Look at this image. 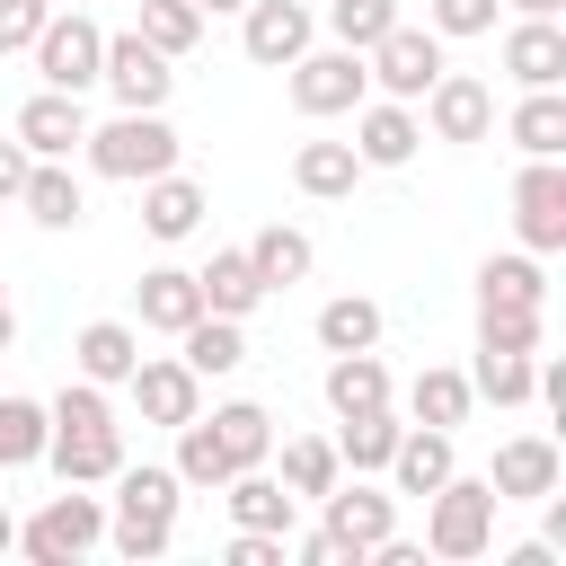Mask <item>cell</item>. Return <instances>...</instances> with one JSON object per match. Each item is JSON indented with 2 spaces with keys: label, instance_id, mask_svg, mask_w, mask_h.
Segmentation results:
<instances>
[{
  "label": "cell",
  "instance_id": "cell-1",
  "mask_svg": "<svg viewBox=\"0 0 566 566\" xmlns=\"http://www.w3.org/2000/svg\"><path fill=\"white\" fill-rule=\"evenodd\" d=\"M115 504H106V539H115V557H133V566H150V557H168V539H177V504H186V478L177 469H159V460H124L115 478Z\"/></svg>",
  "mask_w": 566,
  "mask_h": 566
},
{
  "label": "cell",
  "instance_id": "cell-2",
  "mask_svg": "<svg viewBox=\"0 0 566 566\" xmlns=\"http://www.w3.org/2000/svg\"><path fill=\"white\" fill-rule=\"evenodd\" d=\"M177 124L159 115V106H115L106 124H88L80 133V159L97 168V177H124V186H142V177H159V168H177Z\"/></svg>",
  "mask_w": 566,
  "mask_h": 566
},
{
  "label": "cell",
  "instance_id": "cell-3",
  "mask_svg": "<svg viewBox=\"0 0 566 566\" xmlns=\"http://www.w3.org/2000/svg\"><path fill=\"white\" fill-rule=\"evenodd\" d=\"M495 513H504V504H495V486L451 469V478L424 495V548H433V557H451V566H460V557H486V548H495Z\"/></svg>",
  "mask_w": 566,
  "mask_h": 566
},
{
  "label": "cell",
  "instance_id": "cell-4",
  "mask_svg": "<svg viewBox=\"0 0 566 566\" xmlns=\"http://www.w3.org/2000/svg\"><path fill=\"white\" fill-rule=\"evenodd\" d=\"M318 531L336 539V566H363V557L398 531V495H389V486H371V478H354V486L336 478V486L318 495Z\"/></svg>",
  "mask_w": 566,
  "mask_h": 566
},
{
  "label": "cell",
  "instance_id": "cell-5",
  "mask_svg": "<svg viewBox=\"0 0 566 566\" xmlns=\"http://www.w3.org/2000/svg\"><path fill=\"white\" fill-rule=\"evenodd\" d=\"M27 53H35V80H44V88L88 97V88H97V62H106V27H97L88 9H71V18H44Z\"/></svg>",
  "mask_w": 566,
  "mask_h": 566
},
{
  "label": "cell",
  "instance_id": "cell-6",
  "mask_svg": "<svg viewBox=\"0 0 566 566\" xmlns=\"http://www.w3.org/2000/svg\"><path fill=\"white\" fill-rule=\"evenodd\" d=\"M97 539H106V504H97V495H80V486H62L35 522H18V548H27L35 566H80Z\"/></svg>",
  "mask_w": 566,
  "mask_h": 566
},
{
  "label": "cell",
  "instance_id": "cell-7",
  "mask_svg": "<svg viewBox=\"0 0 566 566\" xmlns=\"http://www.w3.org/2000/svg\"><path fill=\"white\" fill-rule=\"evenodd\" d=\"M292 71V106L310 115V124H327V115H354L363 97H371V71H363V53H345V44H310L301 62H283Z\"/></svg>",
  "mask_w": 566,
  "mask_h": 566
},
{
  "label": "cell",
  "instance_id": "cell-8",
  "mask_svg": "<svg viewBox=\"0 0 566 566\" xmlns=\"http://www.w3.org/2000/svg\"><path fill=\"white\" fill-rule=\"evenodd\" d=\"M363 71H371V88H380V97H407V106H416V97L442 80V35L398 18V27H389L371 53H363Z\"/></svg>",
  "mask_w": 566,
  "mask_h": 566
},
{
  "label": "cell",
  "instance_id": "cell-9",
  "mask_svg": "<svg viewBox=\"0 0 566 566\" xmlns=\"http://www.w3.org/2000/svg\"><path fill=\"white\" fill-rule=\"evenodd\" d=\"M97 88H106L115 106H168V88H177V62H168L150 35H106Z\"/></svg>",
  "mask_w": 566,
  "mask_h": 566
},
{
  "label": "cell",
  "instance_id": "cell-10",
  "mask_svg": "<svg viewBox=\"0 0 566 566\" xmlns=\"http://www.w3.org/2000/svg\"><path fill=\"white\" fill-rule=\"evenodd\" d=\"M513 230H522L531 256L566 248V168L557 159H522V177H513Z\"/></svg>",
  "mask_w": 566,
  "mask_h": 566
},
{
  "label": "cell",
  "instance_id": "cell-11",
  "mask_svg": "<svg viewBox=\"0 0 566 566\" xmlns=\"http://www.w3.org/2000/svg\"><path fill=\"white\" fill-rule=\"evenodd\" d=\"M424 133L433 142H486L495 133V88L478 71H451L442 62V80L424 88Z\"/></svg>",
  "mask_w": 566,
  "mask_h": 566
},
{
  "label": "cell",
  "instance_id": "cell-12",
  "mask_svg": "<svg viewBox=\"0 0 566 566\" xmlns=\"http://www.w3.org/2000/svg\"><path fill=\"white\" fill-rule=\"evenodd\" d=\"M424 150V115L407 97H363L354 106V159L363 168H407Z\"/></svg>",
  "mask_w": 566,
  "mask_h": 566
},
{
  "label": "cell",
  "instance_id": "cell-13",
  "mask_svg": "<svg viewBox=\"0 0 566 566\" xmlns=\"http://www.w3.org/2000/svg\"><path fill=\"white\" fill-rule=\"evenodd\" d=\"M124 389H133V407H142V424H168V433H177L186 416H203V380L186 371V354H142Z\"/></svg>",
  "mask_w": 566,
  "mask_h": 566
},
{
  "label": "cell",
  "instance_id": "cell-14",
  "mask_svg": "<svg viewBox=\"0 0 566 566\" xmlns=\"http://www.w3.org/2000/svg\"><path fill=\"white\" fill-rule=\"evenodd\" d=\"M310 35H318L310 0H248V9H239V44H248V62H265V71L301 62Z\"/></svg>",
  "mask_w": 566,
  "mask_h": 566
},
{
  "label": "cell",
  "instance_id": "cell-15",
  "mask_svg": "<svg viewBox=\"0 0 566 566\" xmlns=\"http://www.w3.org/2000/svg\"><path fill=\"white\" fill-rule=\"evenodd\" d=\"M44 460L62 486H106L124 469V424H53L44 433Z\"/></svg>",
  "mask_w": 566,
  "mask_h": 566
},
{
  "label": "cell",
  "instance_id": "cell-16",
  "mask_svg": "<svg viewBox=\"0 0 566 566\" xmlns=\"http://www.w3.org/2000/svg\"><path fill=\"white\" fill-rule=\"evenodd\" d=\"M557 478H566V460H557L548 433H513V442H495V469H486L495 504H539V495H557Z\"/></svg>",
  "mask_w": 566,
  "mask_h": 566
},
{
  "label": "cell",
  "instance_id": "cell-17",
  "mask_svg": "<svg viewBox=\"0 0 566 566\" xmlns=\"http://www.w3.org/2000/svg\"><path fill=\"white\" fill-rule=\"evenodd\" d=\"M504 80L513 88H557L566 80V27L557 18H513L504 27Z\"/></svg>",
  "mask_w": 566,
  "mask_h": 566
},
{
  "label": "cell",
  "instance_id": "cell-18",
  "mask_svg": "<svg viewBox=\"0 0 566 566\" xmlns=\"http://www.w3.org/2000/svg\"><path fill=\"white\" fill-rule=\"evenodd\" d=\"M35 159H71L80 150V133H88V106L71 97V88H35L27 106H18V124H9Z\"/></svg>",
  "mask_w": 566,
  "mask_h": 566
},
{
  "label": "cell",
  "instance_id": "cell-19",
  "mask_svg": "<svg viewBox=\"0 0 566 566\" xmlns=\"http://www.w3.org/2000/svg\"><path fill=\"white\" fill-rule=\"evenodd\" d=\"M203 212H212V195H203L186 168L142 177V230H150V239H168V248H177V239H195V230H203Z\"/></svg>",
  "mask_w": 566,
  "mask_h": 566
},
{
  "label": "cell",
  "instance_id": "cell-20",
  "mask_svg": "<svg viewBox=\"0 0 566 566\" xmlns=\"http://www.w3.org/2000/svg\"><path fill=\"white\" fill-rule=\"evenodd\" d=\"M133 363H142V327H133V318H88V327L71 336V371L97 380V389H124Z\"/></svg>",
  "mask_w": 566,
  "mask_h": 566
},
{
  "label": "cell",
  "instance_id": "cell-21",
  "mask_svg": "<svg viewBox=\"0 0 566 566\" xmlns=\"http://www.w3.org/2000/svg\"><path fill=\"white\" fill-rule=\"evenodd\" d=\"M18 203H27V221H35V230H80V221H88V186L71 177V159H27Z\"/></svg>",
  "mask_w": 566,
  "mask_h": 566
},
{
  "label": "cell",
  "instance_id": "cell-22",
  "mask_svg": "<svg viewBox=\"0 0 566 566\" xmlns=\"http://www.w3.org/2000/svg\"><path fill=\"white\" fill-rule=\"evenodd\" d=\"M133 318H142L150 336H186V327L203 318V292H195V274H186V265H150V274L133 283Z\"/></svg>",
  "mask_w": 566,
  "mask_h": 566
},
{
  "label": "cell",
  "instance_id": "cell-23",
  "mask_svg": "<svg viewBox=\"0 0 566 566\" xmlns=\"http://www.w3.org/2000/svg\"><path fill=\"white\" fill-rule=\"evenodd\" d=\"M451 469H460V451H451V433H442V424H398V451H389V469H380V478H389L398 495H433Z\"/></svg>",
  "mask_w": 566,
  "mask_h": 566
},
{
  "label": "cell",
  "instance_id": "cell-24",
  "mask_svg": "<svg viewBox=\"0 0 566 566\" xmlns=\"http://www.w3.org/2000/svg\"><path fill=\"white\" fill-rule=\"evenodd\" d=\"M212 495L230 504V522H239V531H292V522H301L292 486H283V478H265V469H230Z\"/></svg>",
  "mask_w": 566,
  "mask_h": 566
},
{
  "label": "cell",
  "instance_id": "cell-25",
  "mask_svg": "<svg viewBox=\"0 0 566 566\" xmlns=\"http://www.w3.org/2000/svg\"><path fill=\"white\" fill-rule=\"evenodd\" d=\"M195 292H203V310H212V318H248L256 301H274V292H265V274L248 265V248H212V265H195Z\"/></svg>",
  "mask_w": 566,
  "mask_h": 566
},
{
  "label": "cell",
  "instance_id": "cell-26",
  "mask_svg": "<svg viewBox=\"0 0 566 566\" xmlns=\"http://www.w3.org/2000/svg\"><path fill=\"white\" fill-rule=\"evenodd\" d=\"M469 407H478V389H469V371H451V363H424V371L407 380V424H442V433H460Z\"/></svg>",
  "mask_w": 566,
  "mask_h": 566
},
{
  "label": "cell",
  "instance_id": "cell-27",
  "mask_svg": "<svg viewBox=\"0 0 566 566\" xmlns=\"http://www.w3.org/2000/svg\"><path fill=\"white\" fill-rule=\"evenodd\" d=\"M292 186H301L310 203H345V195L363 186L354 142H301V150H292Z\"/></svg>",
  "mask_w": 566,
  "mask_h": 566
},
{
  "label": "cell",
  "instance_id": "cell-28",
  "mask_svg": "<svg viewBox=\"0 0 566 566\" xmlns=\"http://www.w3.org/2000/svg\"><path fill=\"white\" fill-rule=\"evenodd\" d=\"M248 265L265 274V292H292V283H310L318 248H310V230H292V221H265V230L248 239Z\"/></svg>",
  "mask_w": 566,
  "mask_h": 566
},
{
  "label": "cell",
  "instance_id": "cell-29",
  "mask_svg": "<svg viewBox=\"0 0 566 566\" xmlns=\"http://www.w3.org/2000/svg\"><path fill=\"white\" fill-rule=\"evenodd\" d=\"M318 389H327V407H336V416L389 407V363H380L371 345H363V354H327V380H318Z\"/></svg>",
  "mask_w": 566,
  "mask_h": 566
},
{
  "label": "cell",
  "instance_id": "cell-30",
  "mask_svg": "<svg viewBox=\"0 0 566 566\" xmlns=\"http://www.w3.org/2000/svg\"><path fill=\"white\" fill-rule=\"evenodd\" d=\"M513 150L522 159H566V97L557 88H522V106H513Z\"/></svg>",
  "mask_w": 566,
  "mask_h": 566
},
{
  "label": "cell",
  "instance_id": "cell-31",
  "mask_svg": "<svg viewBox=\"0 0 566 566\" xmlns=\"http://www.w3.org/2000/svg\"><path fill=\"white\" fill-rule=\"evenodd\" d=\"M203 424H212V442L230 451V469H265V451H274V416H265L256 398H230V407H212Z\"/></svg>",
  "mask_w": 566,
  "mask_h": 566
},
{
  "label": "cell",
  "instance_id": "cell-32",
  "mask_svg": "<svg viewBox=\"0 0 566 566\" xmlns=\"http://www.w3.org/2000/svg\"><path fill=\"white\" fill-rule=\"evenodd\" d=\"M389 451H398V416H389V407L336 416V460H345L354 478H380V469H389Z\"/></svg>",
  "mask_w": 566,
  "mask_h": 566
},
{
  "label": "cell",
  "instance_id": "cell-33",
  "mask_svg": "<svg viewBox=\"0 0 566 566\" xmlns=\"http://www.w3.org/2000/svg\"><path fill=\"white\" fill-rule=\"evenodd\" d=\"M177 345H186V371H195V380H221V371L248 363V327H239V318H212V310H203Z\"/></svg>",
  "mask_w": 566,
  "mask_h": 566
},
{
  "label": "cell",
  "instance_id": "cell-34",
  "mask_svg": "<svg viewBox=\"0 0 566 566\" xmlns=\"http://www.w3.org/2000/svg\"><path fill=\"white\" fill-rule=\"evenodd\" d=\"M478 301H522V310H548V265H539L531 248L486 256V265H478Z\"/></svg>",
  "mask_w": 566,
  "mask_h": 566
},
{
  "label": "cell",
  "instance_id": "cell-35",
  "mask_svg": "<svg viewBox=\"0 0 566 566\" xmlns=\"http://www.w3.org/2000/svg\"><path fill=\"white\" fill-rule=\"evenodd\" d=\"M363 345H380V301H363V292L318 301V354H363Z\"/></svg>",
  "mask_w": 566,
  "mask_h": 566
},
{
  "label": "cell",
  "instance_id": "cell-36",
  "mask_svg": "<svg viewBox=\"0 0 566 566\" xmlns=\"http://www.w3.org/2000/svg\"><path fill=\"white\" fill-rule=\"evenodd\" d=\"M469 389H478V398H495V407H531V389H539V354L478 345V371H469Z\"/></svg>",
  "mask_w": 566,
  "mask_h": 566
},
{
  "label": "cell",
  "instance_id": "cell-37",
  "mask_svg": "<svg viewBox=\"0 0 566 566\" xmlns=\"http://www.w3.org/2000/svg\"><path fill=\"white\" fill-rule=\"evenodd\" d=\"M336 478H345V460H336L327 433H292V442H283V486H292V504H318Z\"/></svg>",
  "mask_w": 566,
  "mask_h": 566
},
{
  "label": "cell",
  "instance_id": "cell-38",
  "mask_svg": "<svg viewBox=\"0 0 566 566\" xmlns=\"http://www.w3.org/2000/svg\"><path fill=\"white\" fill-rule=\"evenodd\" d=\"M44 433H53V416H44V398H0V469H35L44 460Z\"/></svg>",
  "mask_w": 566,
  "mask_h": 566
},
{
  "label": "cell",
  "instance_id": "cell-39",
  "mask_svg": "<svg viewBox=\"0 0 566 566\" xmlns=\"http://www.w3.org/2000/svg\"><path fill=\"white\" fill-rule=\"evenodd\" d=\"M168 469H177L186 486H203V495H212V486L230 478V451L212 442V424H203V416H186V424H177V460H168Z\"/></svg>",
  "mask_w": 566,
  "mask_h": 566
},
{
  "label": "cell",
  "instance_id": "cell-40",
  "mask_svg": "<svg viewBox=\"0 0 566 566\" xmlns=\"http://www.w3.org/2000/svg\"><path fill=\"white\" fill-rule=\"evenodd\" d=\"M133 9H142V27H133V35H150L168 62H177V53H195V35H203V9H195V0H133Z\"/></svg>",
  "mask_w": 566,
  "mask_h": 566
},
{
  "label": "cell",
  "instance_id": "cell-41",
  "mask_svg": "<svg viewBox=\"0 0 566 566\" xmlns=\"http://www.w3.org/2000/svg\"><path fill=\"white\" fill-rule=\"evenodd\" d=\"M389 27H398V0H327V35L345 53H371Z\"/></svg>",
  "mask_w": 566,
  "mask_h": 566
},
{
  "label": "cell",
  "instance_id": "cell-42",
  "mask_svg": "<svg viewBox=\"0 0 566 566\" xmlns=\"http://www.w3.org/2000/svg\"><path fill=\"white\" fill-rule=\"evenodd\" d=\"M478 345L539 354V310H522V301H478Z\"/></svg>",
  "mask_w": 566,
  "mask_h": 566
},
{
  "label": "cell",
  "instance_id": "cell-43",
  "mask_svg": "<svg viewBox=\"0 0 566 566\" xmlns=\"http://www.w3.org/2000/svg\"><path fill=\"white\" fill-rule=\"evenodd\" d=\"M495 9L504 0H424V27L433 35H495Z\"/></svg>",
  "mask_w": 566,
  "mask_h": 566
},
{
  "label": "cell",
  "instance_id": "cell-44",
  "mask_svg": "<svg viewBox=\"0 0 566 566\" xmlns=\"http://www.w3.org/2000/svg\"><path fill=\"white\" fill-rule=\"evenodd\" d=\"M53 9L44 0H0V53H27L35 44V27H44Z\"/></svg>",
  "mask_w": 566,
  "mask_h": 566
},
{
  "label": "cell",
  "instance_id": "cell-45",
  "mask_svg": "<svg viewBox=\"0 0 566 566\" xmlns=\"http://www.w3.org/2000/svg\"><path fill=\"white\" fill-rule=\"evenodd\" d=\"M283 539H292V531H230L221 557H230V566H283Z\"/></svg>",
  "mask_w": 566,
  "mask_h": 566
},
{
  "label": "cell",
  "instance_id": "cell-46",
  "mask_svg": "<svg viewBox=\"0 0 566 566\" xmlns=\"http://www.w3.org/2000/svg\"><path fill=\"white\" fill-rule=\"evenodd\" d=\"M27 159H35V150L9 133V142H0V203H18V186H27Z\"/></svg>",
  "mask_w": 566,
  "mask_h": 566
},
{
  "label": "cell",
  "instance_id": "cell-47",
  "mask_svg": "<svg viewBox=\"0 0 566 566\" xmlns=\"http://www.w3.org/2000/svg\"><path fill=\"white\" fill-rule=\"evenodd\" d=\"M504 9H513V18H557L566 0H504Z\"/></svg>",
  "mask_w": 566,
  "mask_h": 566
},
{
  "label": "cell",
  "instance_id": "cell-48",
  "mask_svg": "<svg viewBox=\"0 0 566 566\" xmlns=\"http://www.w3.org/2000/svg\"><path fill=\"white\" fill-rule=\"evenodd\" d=\"M9 345H18V310L0 301V354H9Z\"/></svg>",
  "mask_w": 566,
  "mask_h": 566
},
{
  "label": "cell",
  "instance_id": "cell-49",
  "mask_svg": "<svg viewBox=\"0 0 566 566\" xmlns=\"http://www.w3.org/2000/svg\"><path fill=\"white\" fill-rule=\"evenodd\" d=\"M9 548H18V513L0 504V557H9Z\"/></svg>",
  "mask_w": 566,
  "mask_h": 566
},
{
  "label": "cell",
  "instance_id": "cell-50",
  "mask_svg": "<svg viewBox=\"0 0 566 566\" xmlns=\"http://www.w3.org/2000/svg\"><path fill=\"white\" fill-rule=\"evenodd\" d=\"M195 9H203V18H221V9H248V0H195Z\"/></svg>",
  "mask_w": 566,
  "mask_h": 566
},
{
  "label": "cell",
  "instance_id": "cell-51",
  "mask_svg": "<svg viewBox=\"0 0 566 566\" xmlns=\"http://www.w3.org/2000/svg\"><path fill=\"white\" fill-rule=\"evenodd\" d=\"M0 301H9V283H0Z\"/></svg>",
  "mask_w": 566,
  "mask_h": 566
}]
</instances>
